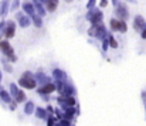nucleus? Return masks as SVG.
Segmentation results:
<instances>
[{
    "label": "nucleus",
    "mask_w": 146,
    "mask_h": 126,
    "mask_svg": "<svg viewBox=\"0 0 146 126\" xmlns=\"http://www.w3.org/2000/svg\"><path fill=\"white\" fill-rule=\"evenodd\" d=\"M65 1H68V3H71V1H72V0H65Z\"/></svg>",
    "instance_id": "obj_42"
},
{
    "label": "nucleus",
    "mask_w": 146,
    "mask_h": 126,
    "mask_svg": "<svg viewBox=\"0 0 146 126\" xmlns=\"http://www.w3.org/2000/svg\"><path fill=\"white\" fill-rule=\"evenodd\" d=\"M30 19H31V23H33L37 29H41V27H43V17H41V16L34 14V16H31Z\"/></svg>",
    "instance_id": "obj_19"
},
{
    "label": "nucleus",
    "mask_w": 146,
    "mask_h": 126,
    "mask_svg": "<svg viewBox=\"0 0 146 126\" xmlns=\"http://www.w3.org/2000/svg\"><path fill=\"white\" fill-rule=\"evenodd\" d=\"M101 42H102V51H104V52H106V51H108V48H109L108 41H106V40H104V41H101Z\"/></svg>",
    "instance_id": "obj_33"
},
{
    "label": "nucleus",
    "mask_w": 146,
    "mask_h": 126,
    "mask_svg": "<svg viewBox=\"0 0 146 126\" xmlns=\"http://www.w3.org/2000/svg\"><path fill=\"white\" fill-rule=\"evenodd\" d=\"M0 51L3 52V55L6 57V60H7L9 62H16V61H17V55L14 54L13 47L10 45V42L7 41V40L0 38Z\"/></svg>",
    "instance_id": "obj_3"
},
{
    "label": "nucleus",
    "mask_w": 146,
    "mask_h": 126,
    "mask_svg": "<svg viewBox=\"0 0 146 126\" xmlns=\"http://www.w3.org/2000/svg\"><path fill=\"white\" fill-rule=\"evenodd\" d=\"M19 85L17 84H14V82H11L10 84V86H9V94H10V96L11 98H16V95L19 94Z\"/></svg>",
    "instance_id": "obj_22"
},
{
    "label": "nucleus",
    "mask_w": 146,
    "mask_h": 126,
    "mask_svg": "<svg viewBox=\"0 0 146 126\" xmlns=\"http://www.w3.org/2000/svg\"><path fill=\"white\" fill-rule=\"evenodd\" d=\"M119 33H122V34H125L126 31H128V26H126V21H123V20H119V30H118Z\"/></svg>",
    "instance_id": "obj_26"
},
{
    "label": "nucleus",
    "mask_w": 146,
    "mask_h": 126,
    "mask_svg": "<svg viewBox=\"0 0 146 126\" xmlns=\"http://www.w3.org/2000/svg\"><path fill=\"white\" fill-rule=\"evenodd\" d=\"M14 17H16V21H17V24H19L21 29H27V27L31 24V19H30L27 14H24L23 11H17Z\"/></svg>",
    "instance_id": "obj_7"
},
{
    "label": "nucleus",
    "mask_w": 146,
    "mask_h": 126,
    "mask_svg": "<svg viewBox=\"0 0 146 126\" xmlns=\"http://www.w3.org/2000/svg\"><path fill=\"white\" fill-rule=\"evenodd\" d=\"M4 30H6V20H1V21H0V37L3 36Z\"/></svg>",
    "instance_id": "obj_32"
},
{
    "label": "nucleus",
    "mask_w": 146,
    "mask_h": 126,
    "mask_svg": "<svg viewBox=\"0 0 146 126\" xmlns=\"http://www.w3.org/2000/svg\"><path fill=\"white\" fill-rule=\"evenodd\" d=\"M34 80H36V82H37V84H40L41 86L51 82V78H50L48 75H46L43 71H38V72H36V75H34Z\"/></svg>",
    "instance_id": "obj_11"
},
{
    "label": "nucleus",
    "mask_w": 146,
    "mask_h": 126,
    "mask_svg": "<svg viewBox=\"0 0 146 126\" xmlns=\"http://www.w3.org/2000/svg\"><path fill=\"white\" fill-rule=\"evenodd\" d=\"M10 3H11V0H1L0 1V17L7 16V13L10 10Z\"/></svg>",
    "instance_id": "obj_16"
},
{
    "label": "nucleus",
    "mask_w": 146,
    "mask_h": 126,
    "mask_svg": "<svg viewBox=\"0 0 146 126\" xmlns=\"http://www.w3.org/2000/svg\"><path fill=\"white\" fill-rule=\"evenodd\" d=\"M41 1H44V0H41Z\"/></svg>",
    "instance_id": "obj_44"
},
{
    "label": "nucleus",
    "mask_w": 146,
    "mask_h": 126,
    "mask_svg": "<svg viewBox=\"0 0 146 126\" xmlns=\"http://www.w3.org/2000/svg\"><path fill=\"white\" fill-rule=\"evenodd\" d=\"M34 111H36L34 102H33V101H27V102H26V106H24V113H26V115H33Z\"/></svg>",
    "instance_id": "obj_18"
},
{
    "label": "nucleus",
    "mask_w": 146,
    "mask_h": 126,
    "mask_svg": "<svg viewBox=\"0 0 146 126\" xmlns=\"http://www.w3.org/2000/svg\"><path fill=\"white\" fill-rule=\"evenodd\" d=\"M106 41H108V45H109L111 48H118V45H119V44H118V41L115 40V37H113L111 33L108 34V37H106Z\"/></svg>",
    "instance_id": "obj_23"
},
{
    "label": "nucleus",
    "mask_w": 146,
    "mask_h": 126,
    "mask_svg": "<svg viewBox=\"0 0 146 126\" xmlns=\"http://www.w3.org/2000/svg\"><path fill=\"white\" fill-rule=\"evenodd\" d=\"M24 1H29V0H24Z\"/></svg>",
    "instance_id": "obj_43"
},
{
    "label": "nucleus",
    "mask_w": 146,
    "mask_h": 126,
    "mask_svg": "<svg viewBox=\"0 0 146 126\" xmlns=\"http://www.w3.org/2000/svg\"><path fill=\"white\" fill-rule=\"evenodd\" d=\"M0 99H1L4 103H11V102H13V98L10 96V94H9L7 91H4V89H3L1 94H0Z\"/></svg>",
    "instance_id": "obj_21"
},
{
    "label": "nucleus",
    "mask_w": 146,
    "mask_h": 126,
    "mask_svg": "<svg viewBox=\"0 0 146 126\" xmlns=\"http://www.w3.org/2000/svg\"><path fill=\"white\" fill-rule=\"evenodd\" d=\"M19 7H20V0H11V3H10V10H11V11H17Z\"/></svg>",
    "instance_id": "obj_28"
},
{
    "label": "nucleus",
    "mask_w": 146,
    "mask_h": 126,
    "mask_svg": "<svg viewBox=\"0 0 146 126\" xmlns=\"http://www.w3.org/2000/svg\"><path fill=\"white\" fill-rule=\"evenodd\" d=\"M57 123H58V126H74V123H72V122L65 121V119H60Z\"/></svg>",
    "instance_id": "obj_31"
},
{
    "label": "nucleus",
    "mask_w": 146,
    "mask_h": 126,
    "mask_svg": "<svg viewBox=\"0 0 146 126\" xmlns=\"http://www.w3.org/2000/svg\"><path fill=\"white\" fill-rule=\"evenodd\" d=\"M90 23H91V26H95V24H101L102 23V20H104V13L95 7V9H92V10H90L88 13H87V17H85Z\"/></svg>",
    "instance_id": "obj_4"
},
{
    "label": "nucleus",
    "mask_w": 146,
    "mask_h": 126,
    "mask_svg": "<svg viewBox=\"0 0 146 126\" xmlns=\"http://www.w3.org/2000/svg\"><path fill=\"white\" fill-rule=\"evenodd\" d=\"M31 3H33V6H34V10H36V14H38V16H41V17H44L46 16V9H44V3L41 1V0H31Z\"/></svg>",
    "instance_id": "obj_13"
},
{
    "label": "nucleus",
    "mask_w": 146,
    "mask_h": 126,
    "mask_svg": "<svg viewBox=\"0 0 146 126\" xmlns=\"http://www.w3.org/2000/svg\"><path fill=\"white\" fill-rule=\"evenodd\" d=\"M55 123H57L55 115H48V116H47V126H54Z\"/></svg>",
    "instance_id": "obj_29"
},
{
    "label": "nucleus",
    "mask_w": 146,
    "mask_h": 126,
    "mask_svg": "<svg viewBox=\"0 0 146 126\" xmlns=\"http://www.w3.org/2000/svg\"><path fill=\"white\" fill-rule=\"evenodd\" d=\"M1 78H3V74H1V71H0V82H1Z\"/></svg>",
    "instance_id": "obj_40"
},
{
    "label": "nucleus",
    "mask_w": 146,
    "mask_h": 126,
    "mask_svg": "<svg viewBox=\"0 0 146 126\" xmlns=\"http://www.w3.org/2000/svg\"><path fill=\"white\" fill-rule=\"evenodd\" d=\"M99 6L101 7H106L108 6V0H99Z\"/></svg>",
    "instance_id": "obj_35"
},
{
    "label": "nucleus",
    "mask_w": 146,
    "mask_h": 126,
    "mask_svg": "<svg viewBox=\"0 0 146 126\" xmlns=\"http://www.w3.org/2000/svg\"><path fill=\"white\" fill-rule=\"evenodd\" d=\"M10 105V111H16V108H17V102H11V103H9Z\"/></svg>",
    "instance_id": "obj_34"
},
{
    "label": "nucleus",
    "mask_w": 146,
    "mask_h": 126,
    "mask_svg": "<svg viewBox=\"0 0 146 126\" xmlns=\"http://www.w3.org/2000/svg\"><path fill=\"white\" fill-rule=\"evenodd\" d=\"M57 102L58 105L62 108V109H67V108H71V106H75L77 105V101L74 96H58L57 98Z\"/></svg>",
    "instance_id": "obj_6"
},
{
    "label": "nucleus",
    "mask_w": 146,
    "mask_h": 126,
    "mask_svg": "<svg viewBox=\"0 0 146 126\" xmlns=\"http://www.w3.org/2000/svg\"><path fill=\"white\" fill-rule=\"evenodd\" d=\"M21 9H23V13H24V14H27L29 17H31V16H34V14H36V10H34V6H33V3H31V1H23Z\"/></svg>",
    "instance_id": "obj_14"
},
{
    "label": "nucleus",
    "mask_w": 146,
    "mask_h": 126,
    "mask_svg": "<svg viewBox=\"0 0 146 126\" xmlns=\"http://www.w3.org/2000/svg\"><path fill=\"white\" fill-rule=\"evenodd\" d=\"M115 16H116L118 20H123V21H126V20L129 19V10H128V6L123 4V3H121L118 7H115Z\"/></svg>",
    "instance_id": "obj_5"
},
{
    "label": "nucleus",
    "mask_w": 146,
    "mask_h": 126,
    "mask_svg": "<svg viewBox=\"0 0 146 126\" xmlns=\"http://www.w3.org/2000/svg\"><path fill=\"white\" fill-rule=\"evenodd\" d=\"M77 95V89L71 82H65L62 91H61V96H74Z\"/></svg>",
    "instance_id": "obj_9"
},
{
    "label": "nucleus",
    "mask_w": 146,
    "mask_h": 126,
    "mask_svg": "<svg viewBox=\"0 0 146 126\" xmlns=\"http://www.w3.org/2000/svg\"><path fill=\"white\" fill-rule=\"evenodd\" d=\"M97 7V0H88V3H87V10L90 11V10H92V9H95Z\"/></svg>",
    "instance_id": "obj_30"
},
{
    "label": "nucleus",
    "mask_w": 146,
    "mask_h": 126,
    "mask_svg": "<svg viewBox=\"0 0 146 126\" xmlns=\"http://www.w3.org/2000/svg\"><path fill=\"white\" fill-rule=\"evenodd\" d=\"M48 1H52V3H55V4H58V0H48Z\"/></svg>",
    "instance_id": "obj_39"
},
{
    "label": "nucleus",
    "mask_w": 146,
    "mask_h": 126,
    "mask_svg": "<svg viewBox=\"0 0 146 126\" xmlns=\"http://www.w3.org/2000/svg\"><path fill=\"white\" fill-rule=\"evenodd\" d=\"M111 1H112V4H113V6H115V7H118V6H119V4H121V3H122V1H121V0H111Z\"/></svg>",
    "instance_id": "obj_37"
},
{
    "label": "nucleus",
    "mask_w": 146,
    "mask_h": 126,
    "mask_svg": "<svg viewBox=\"0 0 146 126\" xmlns=\"http://www.w3.org/2000/svg\"><path fill=\"white\" fill-rule=\"evenodd\" d=\"M43 3H44V9H46V11L54 13V11L57 10V6H58V4H55V3H52V1H48V0H44Z\"/></svg>",
    "instance_id": "obj_20"
},
{
    "label": "nucleus",
    "mask_w": 146,
    "mask_h": 126,
    "mask_svg": "<svg viewBox=\"0 0 146 126\" xmlns=\"http://www.w3.org/2000/svg\"><path fill=\"white\" fill-rule=\"evenodd\" d=\"M145 26H146V21L142 16L138 14V16L133 17V30H135V31H139V33H141L142 29H143Z\"/></svg>",
    "instance_id": "obj_12"
},
{
    "label": "nucleus",
    "mask_w": 146,
    "mask_h": 126,
    "mask_svg": "<svg viewBox=\"0 0 146 126\" xmlns=\"http://www.w3.org/2000/svg\"><path fill=\"white\" fill-rule=\"evenodd\" d=\"M17 85H20V86L24 88V89H36V88H37V82H36V80H34V75H33L30 71H24V72H23V75L20 77Z\"/></svg>",
    "instance_id": "obj_2"
},
{
    "label": "nucleus",
    "mask_w": 146,
    "mask_h": 126,
    "mask_svg": "<svg viewBox=\"0 0 146 126\" xmlns=\"http://www.w3.org/2000/svg\"><path fill=\"white\" fill-rule=\"evenodd\" d=\"M1 91H3V86H1V84H0V94H1Z\"/></svg>",
    "instance_id": "obj_41"
},
{
    "label": "nucleus",
    "mask_w": 146,
    "mask_h": 126,
    "mask_svg": "<svg viewBox=\"0 0 146 126\" xmlns=\"http://www.w3.org/2000/svg\"><path fill=\"white\" fill-rule=\"evenodd\" d=\"M109 27H111V31H118L119 30V20L118 19H111L109 20Z\"/></svg>",
    "instance_id": "obj_24"
},
{
    "label": "nucleus",
    "mask_w": 146,
    "mask_h": 126,
    "mask_svg": "<svg viewBox=\"0 0 146 126\" xmlns=\"http://www.w3.org/2000/svg\"><path fill=\"white\" fill-rule=\"evenodd\" d=\"M54 91H55L54 82H50V84H46V85H43V86H40V88H37V92H38L40 96H41V95H50V94H52Z\"/></svg>",
    "instance_id": "obj_10"
},
{
    "label": "nucleus",
    "mask_w": 146,
    "mask_h": 126,
    "mask_svg": "<svg viewBox=\"0 0 146 126\" xmlns=\"http://www.w3.org/2000/svg\"><path fill=\"white\" fill-rule=\"evenodd\" d=\"M125 1H128V3H136V0H125Z\"/></svg>",
    "instance_id": "obj_38"
},
{
    "label": "nucleus",
    "mask_w": 146,
    "mask_h": 126,
    "mask_svg": "<svg viewBox=\"0 0 146 126\" xmlns=\"http://www.w3.org/2000/svg\"><path fill=\"white\" fill-rule=\"evenodd\" d=\"M34 113H36V118L37 119H47V111H46V108H43V106H38V108H36V111H34Z\"/></svg>",
    "instance_id": "obj_17"
},
{
    "label": "nucleus",
    "mask_w": 146,
    "mask_h": 126,
    "mask_svg": "<svg viewBox=\"0 0 146 126\" xmlns=\"http://www.w3.org/2000/svg\"><path fill=\"white\" fill-rule=\"evenodd\" d=\"M141 37H142L143 40H146V26L142 29V31H141Z\"/></svg>",
    "instance_id": "obj_36"
},
{
    "label": "nucleus",
    "mask_w": 146,
    "mask_h": 126,
    "mask_svg": "<svg viewBox=\"0 0 146 126\" xmlns=\"http://www.w3.org/2000/svg\"><path fill=\"white\" fill-rule=\"evenodd\" d=\"M1 64H3V68H4V71H6V72H9V74H11V72H13V67L7 62V60H1Z\"/></svg>",
    "instance_id": "obj_27"
},
{
    "label": "nucleus",
    "mask_w": 146,
    "mask_h": 126,
    "mask_svg": "<svg viewBox=\"0 0 146 126\" xmlns=\"http://www.w3.org/2000/svg\"><path fill=\"white\" fill-rule=\"evenodd\" d=\"M108 34H109V33H108L106 27H105L102 23H101V24H95V26H91V27L88 29V36L97 38V40H99V41L106 40Z\"/></svg>",
    "instance_id": "obj_1"
},
{
    "label": "nucleus",
    "mask_w": 146,
    "mask_h": 126,
    "mask_svg": "<svg viewBox=\"0 0 146 126\" xmlns=\"http://www.w3.org/2000/svg\"><path fill=\"white\" fill-rule=\"evenodd\" d=\"M14 102H17V103H23V102H26V94H24L23 91H19V94H17L16 98H14Z\"/></svg>",
    "instance_id": "obj_25"
},
{
    "label": "nucleus",
    "mask_w": 146,
    "mask_h": 126,
    "mask_svg": "<svg viewBox=\"0 0 146 126\" xmlns=\"http://www.w3.org/2000/svg\"><path fill=\"white\" fill-rule=\"evenodd\" d=\"M3 36H4V38L7 41L16 36V21H13V20L6 21V30H4ZM3 36H1V38H3Z\"/></svg>",
    "instance_id": "obj_8"
},
{
    "label": "nucleus",
    "mask_w": 146,
    "mask_h": 126,
    "mask_svg": "<svg viewBox=\"0 0 146 126\" xmlns=\"http://www.w3.org/2000/svg\"><path fill=\"white\" fill-rule=\"evenodd\" d=\"M52 78H54V81H64V82H67V72L60 70V68H55L52 71Z\"/></svg>",
    "instance_id": "obj_15"
}]
</instances>
